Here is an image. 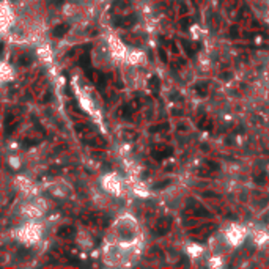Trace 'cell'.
<instances>
[{
    "label": "cell",
    "instance_id": "8992f818",
    "mask_svg": "<svg viewBox=\"0 0 269 269\" xmlns=\"http://www.w3.org/2000/svg\"><path fill=\"white\" fill-rule=\"evenodd\" d=\"M209 266H222V260H220V256H216V258H211L209 260Z\"/></svg>",
    "mask_w": 269,
    "mask_h": 269
},
{
    "label": "cell",
    "instance_id": "5b68a950",
    "mask_svg": "<svg viewBox=\"0 0 269 269\" xmlns=\"http://www.w3.org/2000/svg\"><path fill=\"white\" fill-rule=\"evenodd\" d=\"M202 253H203V247H200V245H197V244L191 247V255H192V256H198V255H202Z\"/></svg>",
    "mask_w": 269,
    "mask_h": 269
},
{
    "label": "cell",
    "instance_id": "3957f363",
    "mask_svg": "<svg viewBox=\"0 0 269 269\" xmlns=\"http://www.w3.org/2000/svg\"><path fill=\"white\" fill-rule=\"evenodd\" d=\"M267 241H269V234H267V233H264V231H255V242H256V244L263 245V244H266Z\"/></svg>",
    "mask_w": 269,
    "mask_h": 269
},
{
    "label": "cell",
    "instance_id": "7a4b0ae2",
    "mask_svg": "<svg viewBox=\"0 0 269 269\" xmlns=\"http://www.w3.org/2000/svg\"><path fill=\"white\" fill-rule=\"evenodd\" d=\"M68 30H69V25H68V24H62V25H57V27L52 30V35L57 36V38H62Z\"/></svg>",
    "mask_w": 269,
    "mask_h": 269
},
{
    "label": "cell",
    "instance_id": "6da1fadb",
    "mask_svg": "<svg viewBox=\"0 0 269 269\" xmlns=\"http://www.w3.org/2000/svg\"><path fill=\"white\" fill-rule=\"evenodd\" d=\"M245 236H247V230H245L242 225H238V223L230 225V227L225 230V233H223V239H225V242H227V244H230L231 247H238V245H241V244L244 242Z\"/></svg>",
    "mask_w": 269,
    "mask_h": 269
},
{
    "label": "cell",
    "instance_id": "277c9868",
    "mask_svg": "<svg viewBox=\"0 0 269 269\" xmlns=\"http://www.w3.org/2000/svg\"><path fill=\"white\" fill-rule=\"evenodd\" d=\"M58 234L63 236V238H73V236H74V231H73L71 227H65V228H60Z\"/></svg>",
    "mask_w": 269,
    "mask_h": 269
},
{
    "label": "cell",
    "instance_id": "52a82bcc",
    "mask_svg": "<svg viewBox=\"0 0 269 269\" xmlns=\"http://www.w3.org/2000/svg\"><path fill=\"white\" fill-rule=\"evenodd\" d=\"M267 170H269V165H267Z\"/></svg>",
    "mask_w": 269,
    "mask_h": 269
}]
</instances>
